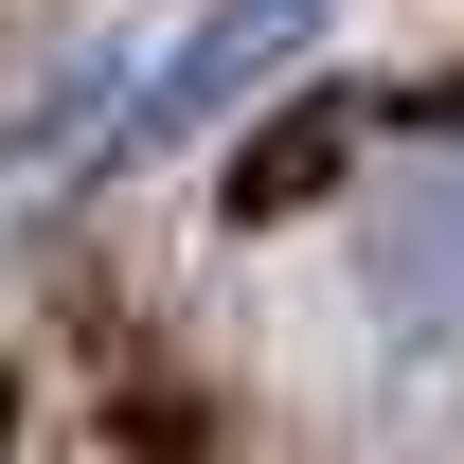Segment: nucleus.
<instances>
[{
    "instance_id": "nucleus-1",
    "label": "nucleus",
    "mask_w": 464,
    "mask_h": 464,
    "mask_svg": "<svg viewBox=\"0 0 464 464\" xmlns=\"http://www.w3.org/2000/svg\"><path fill=\"white\" fill-rule=\"evenodd\" d=\"M357 304L411 357H464V125H429L357 179Z\"/></svg>"
},
{
    "instance_id": "nucleus-2",
    "label": "nucleus",
    "mask_w": 464,
    "mask_h": 464,
    "mask_svg": "<svg viewBox=\"0 0 464 464\" xmlns=\"http://www.w3.org/2000/svg\"><path fill=\"white\" fill-rule=\"evenodd\" d=\"M304 54H322V0H215V18H197V36L143 72V108H125V143H108V161H179V143H215V125L250 108L268 72H304Z\"/></svg>"
}]
</instances>
